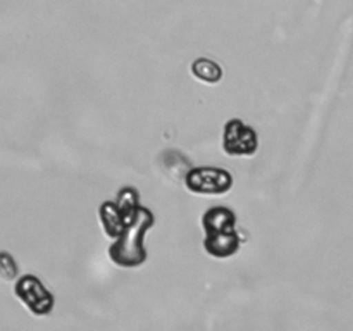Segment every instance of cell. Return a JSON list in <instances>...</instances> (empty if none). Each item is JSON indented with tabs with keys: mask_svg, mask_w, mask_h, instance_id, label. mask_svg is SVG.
Returning <instances> with one entry per match:
<instances>
[{
	"mask_svg": "<svg viewBox=\"0 0 353 331\" xmlns=\"http://www.w3.org/2000/svg\"><path fill=\"white\" fill-rule=\"evenodd\" d=\"M203 250L216 259H230L238 254L241 245L236 230V214L226 205H214L202 216Z\"/></svg>",
	"mask_w": 353,
	"mask_h": 331,
	"instance_id": "1",
	"label": "cell"
},
{
	"mask_svg": "<svg viewBox=\"0 0 353 331\" xmlns=\"http://www.w3.org/2000/svg\"><path fill=\"white\" fill-rule=\"evenodd\" d=\"M154 224L155 216L152 210L141 207L140 216L137 217L133 226L128 228L109 247L110 261L119 268H140L148 257L147 248H145V237Z\"/></svg>",
	"mask_w": 353,
	"mask_h": 331,
	"instance_id": "2",
	"label": "cell"
},
{
	"mask_svg": "<svg viewBox=\"0 0 353 331\" xmlns=\"http://www.w3.org/2000/svg\"><path fill=\"white\" fill-rule=\"evenodd\" d=\"M141 207L140 193L133 186L121 188L116 202H103L99 209V217L107 237L117 240L128 228L133 226L140 216Z\"/></svg>",
	"mask_w": 353,
	"mask_h": 331,
	"instance_id": "3",
	"label": "cell"
},
{
	"mask_svg": "<svg viewBox=\"0 0 353 331\" xmlns=\"http://www.w3.org/2000/svg\"><path fill=\"white\" fill-rule=\"evenodd\" d=\"M185 186L195 195H226L233 188V174L210 166L193 168L186 176Z\"/></svg>",
	"mask_w": 353,
	"mask_h": 331,
	"instance_id": "4",
	"label": "cell"
},
{
	"mask_svg": "<svg viewBox=\"0 0 353 331\" xmlns=\"http://www.w3.org/2000/svg\"><path fill=\"white\" fill-rule=\"evenodd\" d=\"M14 293L34 316H48L54 309L55 299L47 286L34 274H24L14 285Z\"/></svg>",
	"mask_w": 353,
	"mask_h": 331,
	"instance_id": "5",
	"label": "cell"
},
{
	"mask_svg": "<svg viewBox=\"0 0 353 331\" xmlns=\"http://www.w3.org/2000/svg\"><path fill=\"white\" fill-rule=\"evenodd\" d=\"M259 137L241 119H230L223 130V150L230 157H252L257 154Z\"/></svg>",
	"mask_w": 353,
	"mask_h": 331,
	"instance_id": "6",
	"label": "cell"
},
{
	"mask_svg": "<svg viewBox=\"0 0 353 331\" xmlns=\"http://www.w3.org/2000/svg\"><path fill=\"white\" fill-rule=\"evenodd\" d=\"M161 166L164 168L168 178L172 181H178V179L185 181L188 172L193 169L192 161L179 150H165L161 155Z\"/></svg>",
	"mask_w": 353,
	"mask_h": 331,
	"instance_id": "7",
	"label": "cell"
},
{
	"mask_svg": "<svg viewBox=\"0 0 353 331\" xmlns=\"http://www.w3.org/2000/svg\"><path fill=\"white\" fill-rule=\"evenodd\" d=\"M192 74L207 85H216L223 79V68L212 59L199 57L192 64Z\"/></svg>",
	"mask_w": 353,
	"mask_h": 331,
	"instance_id": "8",
	"label": "cell"
}]
</instances>
